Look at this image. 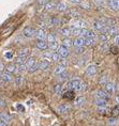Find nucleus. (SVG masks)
<instances>
[{"label":"nucleus","mask_w":119,"mask_h":126,"mask_svg":"<svg viewBox=\"0 0 119 126\" xmlns=\"http://www.w3.org/2000/svg\"><path fill=\"white\" fill-rule=\"evenodd\" d=\"M69 88H70V90H73L75 92L76 91H84L86 90V84L79 79H73L69 82Z\"/></svg>","instance_id":"obj_1"},{"label":"nucleus","mask_w":119,"mask_h":126,"mask_svg":"<svg viewBox=\"0 0 119 126\" xmlns=\"http://www.w3.org/2000/svg\"><path fill=\"white\" fill-rule=\"evenodd\" d=\"M88 27V24L87 21L80 19V18H75L70 23V28L73 29V28H80V29H86Z\"/></svg>","instance_id":"obj_2"},{"label":"nucleus","mask_w":119,"mask_h":126,"mask_svg":"<svg viewBox=\"0 0 119 126\" xmlns=\"http://www.w3.org/2000/svg\"><path fill=\"white\" fill-rule=\"evenodd\" d=\"M36 29L34 28H32V27H30V26H28V27H26L24 29V31H23V34L26 37H28V39H31V37H33V36H36Z\"/></svg>","instance_id":"obj_3"},{"label":"nucleus","mask_w":119,"mask_h":126,"mask_svg":"<svg viewBox=\"0 0 119 126\" xmlns=\"http://www.w3.org/2000/svg\"><path fill=\"white\" fill-rule=\"evenodd\" d=\"M57 111L60 113V114H67L71 111V106L68 105V104H61L57 107Z\"/></svg>","instance_id":"obj_4"},{"label":"nucleus","mask_w":119,"mask_h":126,"mask_svg":"<svg viewBox=\"0 0 119 126\" xmlns=\"http://www.w3.org/2000/svg\"><path fill=\"white\" fill-rule=\"evenodd\" d=\"M36 36L38 40H45L47 39V33H46L44 28H39L36 31Z\"/></svg>","instance_id":"obj_5"},{"label":"nucleus","mask_w":119,"mask_h":126,"mask_svg":"<svg viewBox=\"0 0 119 126\" xmlns=\"http://www.w3.org/2000/svg\"><path fill=\"white\" fill-rule=\"evenodd\" d=\"M58 53H59V56H60L61 58H67V57L70 55V51H69L68 47H65V46L62 45V46H59Z\"/></svg>","instance_id":"obj_6"},{"label":"nucleus","mask_w":119,"mask_h":126,"mask_svg":"<svg viewBox=\"0 0 119 126\" xmlns=\"http://www.w3.org/2000/svg\"><path fill=\"white\" fill-rule=\"evenodd\" d=\"M95 94H96V97H97V98L107 99V100H108V98H109V94L106 92L105 90H104V91H103V90H98Z\"/></svg>","instance_id":"obj_7"},{"label":"nucleus","mask_w":119,"mask_h":126,"mask_svg":"<svg viewBox=\"0 0 119 126\" xmlns=\"http://www.w3.org/2000/svg\"><path fill=\"white\" fill-rule=\"evenodd\" d=\"M107 5L112 10L119 11V0H107Z\"/></svg>","instance_id":"obj_8"},{"label":"nucleus","mask_w":119,"mask_h":126,"mask_svg":"<svg viewBox=\"0 0 119 126\" xmlns=\"http://www.w3.org/2000/svg\"><path fill=\"white\" fill-rule=\"evenodd\" d=\"M106 27V25L103 23L102 20H97V21H95L93 23V29L95 30H97V31H103V29Z\"/></svg>","instance_id":"obj_9"},{"label":"nucleus","mask_w":119,"mask_h":126,"mask_svg":"<svg viewBox=\"0 0 119 126\" xmlns=\"http://www.w3.org/2000/svg\"><path fill=\"white\" fill-rule=\"evenodd\" d=\"M85 45V39L83 36H77L73 41V46L74 47H83Z\"/></svg>","instance_id":"obj_10"},{"label":"nucleus","mask_w":119,"mask_h":126,"mask_svg":"<svg viewBox=\"0 0 119 126\" xmlns=\"http://www.w3.org/2000/svg\"><path fill=\"white\" fill-rule=\"evenodd\" d=\"M82 36L84 39H88V37H96V34L92 30H88L86 29H82Z\"/></svg>","instance_id":"obj_11"},{"label":"nucleus","mask_w":119,"mask_h":126,"mask_svg":"<svg viewBox=\"0 0 119 126\" xmlns=\"http://www.w3.org/2000/svg\"><path fill=\"white\" fill-rule=\"evenodd\" d=\"M71 28L70 27H62L59 29V33L61 34L62 36H65V37H69L70 35H72L71 34Z\"/></svg>","instance_id":"obj_12"},{"label":"nucleus","mask_w":119,"mask_h":126,"mask_svg":"<svg viewBox=\"0 0 119 126\" xmlns=\"http://www.w3.org/2000/svg\"><path fill=\"white\" fill-rule=\"evenodd\" d=\"M86 73L89 75V76H95V75L98 73V67L96 65H89V66L86 67Z\"/></svg>","instance_id":"obj_13"},{"label":"nucleus","mask_w":119,"mask_h":126,"mask_svg":"<svg viewBox=\"0 0 119 126\" xmlns=\"http://www.w3.org/2000/svg\"><path fill=\"white\" fill-rule=\"evenodd\" d=\"M105 91L107 92L108 94H114L115 91H116V87H115V83L114 82H107L105 84Z\"/></svg>","instance_id":"obj_14"},{"label":"nucleus","mask_w":119,"mask_h":126,"mask_svg":"<svg viewBox=\"0 0 119 126\" xmlns=\"http://www.w3.org/2000/svg\"><path fill=\"white\" fill-rule=\"evenodd\" d=\"M37 47L39 49L45 50V49L48 48V43H46L45 40H38L37 41Z\"/></svg>","instance_id":"obj_15"},{"label":"nucleus","mask_w":119,"mask_h":126,"mask_svg":"<svg viewBox=\"0 0 119 126\" xmlns=\"http://www.w3.org/2000/svg\"><path fill=\"white\" fill-rule=\"evenodd\" d=\"M78 4H79V8L83 10H90L91 9V3H90L89 0H82Z\"/></svg>","instance_id":"obj_16"},{"label":"nucleus","mask_w":119,"mask_h":126,"mask_svg":"<svg viewBox=\"0 0 119 126\" xmlns=\"http://www.w3.org/2000/svg\"><path fill=\"white\" fill-rule=\"evenodd\" d=\"M57 8V3L54 1H47L46 3L44 4V9L45 11H53Z\"/></svg>","instance_id":"obj_17"},{"label":"nucleus","mask_w":119,"mask_h":126,"mask_svg":"<svg viewBox=\"0 0 119 126\" xmlns=\"http://www.w3.org/2000/svg\"><path fill=\"white\" fill-rule=\"evenodd\" d=\"M1 80L4 81V82H12V81H13V76H12L11 73H8V72H5V73L2 74Z\"/></svg>","instance_id":"obj_18"},{"label":"nucleus","mask_w":119,"mask_h":126,"mask_svg":"<svg viewBox=\"0 0 119 126\" xmlns=\"http://www.w3.org/2000/svg\"><path fill=\"white\" fill-rule=\"evenodd\" d=\"M64 72H65V65L59 64V65H57V66L55 67L54 74H56V75H61L62 73H64Z\"/></svg>","instance_id":"obj_19"},{"label":"nucleus","mask_w":119,"mask_h":126,"mask_svg":"<svg viewBox=\"0 0 119 126\" xmlns=\"http://www.w3.org/2000/svg\"><path fill=\"white\" fill-rule=\"evenodd\" d=\"M107 34L108 35H118V27L116 26H109L108 27V30H107Z\"/></svg>","instance_id":"obj_20"},{"label":"nucleus","mask_w":119,"mask_h":126,"mask_svg":"<svg viewBox=\"0 0 119 126\" xmlns=\"http://www.w3.org/2000/svg\"><path fill=\"white\" fill-rule=\"evenodd\" d=\"M37 64V61L34 58H28V60L26 61V66H27V70L29 71L31 67L34 66V65Z\"/></svg>","instance_id":"obj_21"},{"label":"nucleus","mask_w":119,"mask_h":126,"mask_svg":"<svg viewBox=\"0 0 119 126\" xmlns=\"http://www.w3.org/2000/svg\"><path fill=\"white\" fill-rule=\"evenodd\" d=\"M96 106L97 107H107V99H101V98H97L96 99Z\"/></svg>","instance_id":"obj_22"},{"label":"nucleus","mask_w":119,"mask_h":126,"mask_svg":"<svg viewBox=\"0 0 119 126\" xmlns=\"http://www.w3.org/2000/svg\"><path fill=\"white\" fill-rule=\"evenodd\" d=\"M62 96H63V98H67V99H73L74 96H75V91L69 90L67 92H64V94Z\"/></svg>","instance_id":"obj_23"},{"label":"nucleus","mask_w":119,"mask_h":126,"mask_svg":"<svg viewBox=\"0 0 119 126\" xmlns=\"http://www.w3.org/2000/svg\"><path fill=\"white\" fill-rule=\"evenodd\" d=\"M84 103H85V97L84 96H79V97H77V98L74 100L75 107H82L84 105Z\"/></svg>","instance_id":"obj_24"},{"label":"nucleus","mask_w":119,"mask_h":126,"mask_svg":"<svg viewBox=\"0 0 119 126\" xmlns=\"http://www.w3.org/2000/svg\"><path fill=\"white\" fill-rule=\"evenodd\" d=\"M49 67V62L46 61V60H43V61H41L39 63V68L42 71H45L47 70V68Z\"/></svg>","instance_id":"obj_25"},{"label":"nucleus","mask_w":119,"mask_h":126,"mask_svg":"<svg viewBox=\"0 0 119 126\" xmlns=\"http://www.w3.org/2000/svg\"><path fill=\"white\" fill-rule=\"evenodd\" d=\"M62 45L63 46H65V47H71V46H73V41H72L70 37H65V39H63L62 40Z\"/></svg>","instance_id":"obj_26"},{"label":"nucleus","mask_w":119,"mask_h":126,"mask_svg":"<svg viewBox=\"0 0 119 126\" xmlns=\"http://www.w3.org/2000/svg\"><path fill=\"white\" fill-rule=\"evenodd\" d=\"M0 120H1V121H3V122L9 123L11 121V116L9 115L8 113H5V112H1V113H0Z\"/></svg>","instance_id":"obj_27"},{"label":"nucleus","mask_w":119,"mask_h":126,"mask_svg":"<svg viewBox=\"0 0 119 126\" xmlns=\"http://www.w3.org/2000/svg\"><path fill=\"white\" fill-rule=\"evenodd\" d=\"M56 10L58 12H65L67 11V4H65L64 2H59V3H57Z\"/></svg>","instance_id":"obj_28"},{"label":"nucleus","mask_w":119,"mask_h":126,"mask_svg":"<svg viewBox=\"0 0 119 126\" xmlns=\"http://www.w3.org/2000/svg\"><path fill=\"white\" fill-rule=\"evenodd\" d=\"M27 61V57H24V56H18L17 57V59H16V64L18 65H20V64H25Z\"/></svg>","instance_id":"obj_29"},{"label":"nucleus","mask_w":119,"mask_h":126,"mask_svg":"<svg viewBox=\"0 0 119 126\" xmlns=\"http://www.w3.org/2000/svg\"><path fill=\"white\" fill-rule=\"evenodd\" d=\"M30 50L29 48H27V47H25V48H21L20 51H18V56H24V57H28V55H29Z\"/></svg>","instance_id":"obj_30"},{"label":"nucleus","mask_w":119,"mask_h":126,"mask_svg":"<svg viewBox=\"0 0 119 126\" xmlns=\"http://www.w3.org/2000/svg\"><path fill=\"white\" fill-rule=\"evenodd\" d=\"M108 39H109V35L107 33H102V34L99 35V40L101 41L102 43H106L108 41Z\"/></svg>","instance_id":"obj_31"},{"label":"nucleus","mask_w":119,"mask_h":126,"mask_svg":"<svg viewBox=\"0 0 119 126\" xmlns=\"http://www.w3.org/2000/svg\"><path fill=\"white\" fill-rule=\"evenodd\" d=\"M96 43V37H88L85 39V45L86 46H92Z\"/></svg>","instance_id":"obj_32"},{"label":"nucleus","mask_w":119,"mask_h":126,"mask_svg":"<svg viewBox=\"0 0 119 126\" xmlns=\"http://www.w3.org/2000/svg\"><path fill=\"white\" fill-rule=\"evenodd\" d=\"M48 48L51 49V50H55L59 48V45H58V43H57V41H55V42H52V43H48Z\"/></svg>","instance_id":"obj_33"},{"label":"nucleus","mask_w":119,"mask_h":126,"mask_svg":"<svg viewBox=\"0 0 119 126\" xmlns=\"http://www.w3.org/2000/svg\"><path fill=\"white\" fill-rule=\"evenodd\" d=\"M16 71V67H15L14 64H9L7 65V67H5V72H8V73H14V72Z\"/></svg>","instance_id":"obj_34"},{"label":"nucleus","mask_w":119,"mask_h":126,"mask_svg":"<svg viewBox=\"0 0 119 126\" xmlns=\"http://www.w3.org/2000/svg\"><path fill=\"white\" fill-rule=\"evenodd\" d=\"M56 41V34L54 32H51L47 34V42L48 43H52V42H55Z\"/></svg>","instance_id":"obj_35"},{"label":"nucleus","mask_w":119,"mask_h":126,"mask_svg":"<svg viewBox=\"0 0 119 126\" xmlns=\"http://www.w3.org/2000/svg\"><path fill=\"white\" fill-rule=\"evenodd\" d=\"M68 15H69V16H71V17H75V18H79V16H80V14L78 13L77 11H75V10L70 11L68 13Z\"/></svg>","instance_id":"obj_36"},{"label":"nucleus","mask_w":119,"mask_h":126,"mask_svg":"<svg viewBox=\"0 0 119 126\" xmlns=\"http://www.w3.org/2000/svg\"><path fill=\"white\" fill-rule=\"evenodd\" d=\"M108 111L107 107H98V112L101 113V114H106Z\"/></svg>","instance_id":"obj_37"},{"label":"nucleus","mask_w":119,"mask_h":126,"mask_svg":"<svg viewBox=\"0 0 119 126\" xmlns=\"http://www.w3.org/2000/svg\"><path fill=\"white\" fill-rule=\"evenodd\" d=\"M60 58H61V57L59 56L58 52H53V53H52V60H53V61L57 62V61H59V60H60Z\"/></svg>","instance_id":"obj_38"},{"label":"nucleus","mask_w":119,"mask_h":126,"mask_svg":"<svg viewBox=\"0 0 119 126\" xmlns=\"http://www.w3.org/2000/svg\"><path fill=\"white\" fill-rule=\"evenodd\" d=\"M54 92L56 94H60L62 92V86L61 84H56L55 88H54Z\"/></svg>","instance_id":"obj_39"},{"label":"nucleus","mask_w":119,"mask_h":126,"mask_svg":"<svg viewBox=\"0 0 119 126\" xmlns=\"http://www.w3.org/2000/svg\"><path fill=\"white\" fill-rule=\"evenodd\" d=\"M58 24H59V19H57V18H51V20H49L51 26H57Z\"/></svg>","instance_id":"obj_40"},{"label":"nucleus","mask_w":119,"mask_h":126,"mask_svg":"<svg viewBox=\"0 0 119 126\" xmlns=\"http://www.w3.org/2000/svg\"><path fill=\"white\" fill-rule=\"evenodd\" d=\"M99 82H100V84H103V86H105V84L108 82V81H107V77H106V76H102L101 79L99 80Z\"/></svg>","instance_id":"obj_41"},{"label":"nucleus","mask_w":119,"mask_h":126,"mask_svg":"<svg viewBox=\"0 0 119 126\" xmlns=\"http://www.w3.org/2000/svg\"><path fill=\"white\" fill-rule=\"evenodd\" d=\"M75 52L77 53V55H82V53L85 51V48H84V47H75Z\"/></svg>","instance_id":"obj_42"},{"label":"nucleus","mask_w":119,"mask_h":126,"mask_svg":"<svg viewBox=\"0 0 119 126\" xmlns=\"http://www.w3.org/2000/svg\"><path fill=\"white\" fill-rule=\"evenodd\" d=\"M111 52L114 53V55H117V53L119 52V51H118V48H117L116 46H112V47H111Z\"/></svg>","instance_id":"obj_43"},{"label":"nucleus","mask_w":119,"mask_h":126,"mask_svg":"<svg viewBox=\"0 0 119 126\" xmlns=\"http://www.w3.org/2000/svg\"><path fill=\"white\" fill-rule=\"evenodd\" d=\"M112 114L114 115V116H116V115H118V114H119V108H118V107H115V108L113 109Z\"/></svg>","instance_id":"obj_44"},{"label":"nucleus","mask_w":119,"mask_h":126,"mask_svg":"<svg viewBox=\"0 0 119 126\" xmlns=\"http://www.w3.org/2000/svg\"><path fill=\"white\" fill-rule=\"evenodd\" d=\"M26 64H20V65H18V70H20V72H24V71H26Z\"/></svg>","instance_id":"obj_45"},{"label":"nucleus","mask_w":119,"mask_h":126,"mask_svg":"<svg viewBox=\"0 0 119 126\" xmlns=\"http://www.w3.org/2000/svg\"><path fill=\"white\" fill-rule=\"evenodd\" d=\"M59 76H60L61 80H64V79H67V78L69 77V75H68V73H65V72H64V73H62L61 75H59Z\"/></svg>","instance_id":"obj_46"},{"label":"nucleus","mask_w":119,"mask_h":126,"mask_svg":"<svg viewBox=\"0 0 119 126\" xmlns=\"http://www.w3.org/2000/svg\"><path fill=\"white\" fill-rule=\"evenodd\" d=\"M52 53L53 52H46L43 55V57H44L45 59H48V60H52Z\"/></svg>","instance_id":"obj_47"},{"label":"nucleus","mask_w":119,"mask_h":126,"mask_svg":"<svg viewBox=\"0 0 119 126\" xmlns=\"http://www.w3.org/2000/svg\"><path fill=\"white\" fill-rule=\"evenodd\" d=\"M105 1H107V0H95V2L98 5H103L105 3Z\"/></svg>","instance_id":"obj_48"},{"label":"nucleus","mask_w":119,"mask_h":126,"mask_svg":"<svg viewBox=\"0 0 119 126\" xmlns=\"http://www.w3.org/2000/svg\"><path fill=\"white\" fill-rule=\"evenodd\" d=\"M20 82H21V77L20 76H17L16 78H15V83L18 86V84H20Z\"/></svg>","instance_id":"obj_49"},{"label":"nucleus","mask_w":119,"mask_h":126,"mask_svg":"<svg viewBox=\"0 0 119 126\" xmlns=\"http://www.w3.org/2000/svg\"><path fill=\"white\" fill-rule=\"evenodd\" d=\"M38 68H39V64H36V65H34V66H32V67L30 68L29 72H31V73H32V72H36V71L38 70Z\"/></svg>","instance_id":"obj_50"},{"label":"nucleus","mask_w":119,"mask_h":126,"mask_svg":"<svg viewBox=\"0 0 119 126\" xmlns=\"http://www.w3.org/2000/svg\"><path fill=\"white\" fill-rule=\"evenodd\" d=\"M59 61H60V64H62V65H65V64H67V60H65V58H61L60 60H59Z\"/></svg>","instance_id":"obj_51"},{"label":"nucleus","mask_w":119,"mask_h":126,"mask_svg":"<svg viewBox=\"0 0 119 126\" xmlns=\"http://www.w3.org/2000/svg\"><path fill=\"white\" fill-rule=\"evenodd\" d=\"M12 56H13V55H12V52H7V53H5V58H8V59H11Z\"/></svg>","instance_id":"obj_52"},{"label":"nucleus","mask_w":119,"mask_h":126,"mask_svg":"<svg viewBox=\"0 0 119 126\" xmlns=\"http://www.w3.org/2000/svg\"><path fill=\"white\" fill-rule=\"evenodd\" d=\"M69 1L72 2V3H77V4H78L80 1H82V0H69Z\"/></svg>","instance_id":"obj_53"},{"label":"nucleus","mask_w":119,"mask_h":126,"mask_svg":"<svg viewBox=\"0 0 119 126\" xmlns=\"http://www.w3.org/2000/svg\"><path fill=\"white\" fill-rule=\"evenodd\" d=\"M16 108H17L18 110H20V111H24V110H25V109H24V107L21 106V105H17V106H16Z\"/></svg>","instance_id":"obj_54"},{"label":"nucleus","mask_w":119,"mask_h":126,"mask_svg":"<svg viewBox=\"0 0 119 126\" xmlns=\"http://www.w3.org/2000/svg\"><path fill=\"white\" fill-rule=\"evenodd\" d=\"M0 126H8V123L7 122H3L0 120Z\"/></svg>","instance_id":"obj_55"},{"label":"nucleus","mask_w":119,"mask_h":126,"mask_svg":"<svg viewBox=\"0 0 119 126\" xmlns=\"http://www.w3.org/2000/svg\"><path fill=\"white\" fill-rule=\"evenodd\" d=\"M115 43L117 44V45H119V34L116 35V37H115Z\"/></svg>","instance_id":"obj_56"},{"label":"nucleus","mask_w":119,"mask_h":126,"mask_svg":"<svg viewBox=\"0 0 119 126\" xmlns=\"http://www.w3.org/2000/svg\"><path fill=\"white\" fill-rule=\"evenodd\" d=\"M115 123H116L115 119H111V120H109V124H115Z\"/></svg>","instance_id":"obj_57"},{"label":"nucleus","mask_w":119,"mask_h":126,"mask_svg":"<svg viewBox=\"0 0 119 126\" xmlns=\"http://www.w3.org/2000/svg\"><path fill=\"white\" fill-rule=\"evenodd\" d=\"M115 99H116V102H117V103L119 104V95H117V96H116V98H115Z\"/></svg>","instance_id":"obj_58"},{"label":"nucleus","mask_w":119,"mask_h":126,"mask_svg":"<svg viewBox=\"0 0 119 126\" xmlns=\"http://www.w3.org/2000/svg\"><path fill=\"white\" fill-rule=\"evenodd\" d=\"M4 106V103L3 102H1V100H0V107H3Z\"/></svg>","instance_id":"obj_59"},{"label":"nucleus","mask_w":119,"mask_h":126,"mask_svg":"<svg viewBox=\"0 0 119 126\" xmlns=\"http://www.w3.org/2000/svg\"><path fill=\"white\" fill-rule=\"evenodd\" d=\"M1 76H2V74H1V73H0V80H1Z\"/></svg>","instance_id":"obj_60"}]
</instances>
